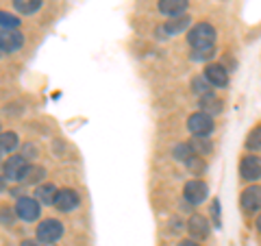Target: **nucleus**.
Wrapping results in <instances>:
<instances>
[{
	"mask_svg": "<svg viewBox=\"0 0 261 246\" xmlns=\"http://www.w3.org/2000/svg\"><path fill=\"white\" fill-rule=\"evenodd\" d=\"M187 42L194 51H209L216 44V29L207 22H200L187 33Z\"/></svg>",
	"mask_w": 261,
	"mask_h": 246,
	"instance_id": "1",
	"label": "nucleus"
},
{
	"mask_svg": "<svg viewBox=\"0 0 261 246\" xmlns=\"http://www.w3.org/2000/svg\"><path fill=\"white\" fill-rule=\"evenodd\" d=\"M211 209H214V216H216L218 227H220V201H214V203H211Z\"/></svg>",
	"mask_w": 261,
	"mask_h": 246,
	"instance_id": "27",
	"label": "nucleus"
},
{
	"mask_svg": "<svg viewBox=\"0 0 261 246\" xmlns=\"http://www.w3.org/2000/svg\"><path fill=\"white\" fill-rule=\"evenodd\" d=\"M194 155H196V153H194V149H192L190 144H178L176 149H174V157H176L178 161H185V163H187V161L194 157Z\"/></svg>",
	"mask_w": 261,
	"mask_h": 246,
	"instance_id": "21",
	"label": "nucleus"
},
{
	"mask_svg": "<svg viewBox=\"0 0 261 246\" xmlns=\"http://www.w3.org/2000/svg\"><path fill=\"white\" fill-rule=\"evenodd\" d=\"M242 209L244 211H257L261 209V185H252V187H246L242 192Z\"/></svg>",
	"mask_w": 261,
	"mask_h": 246,
	"instance_id": "10",
	"label": "nucleus"
},
{
	"mask_svg": "<svg viewBox=\"0 0 261 246\" xmlns=\"http://www.w3.org/2000/svg\"><path fill=\"white\" fill-rule=\"evenodd\" d=\"M211 55H214V48H209V51H196L194 59H209Z\"/></svg>",
	"mask_w": 261,
	"mask_h": 246,
	"instance_id": "26",
	"label": "nucleus"
},
{
	"mask_svg": "<svg viewBox=\"0 0 261 246\" xmlns=\"http://www.w3.org/2000/svg\"><path fill=\"white\" fill-rule=\"evenodd\" d=\"M13 218H15V211H11L9 207H0V223L7 225V227H11Z\"/></svg>",
	"mask_w": 261,
	"mask_h": 246,
	"instance_id": "24",
	"label": "nucleus"
},
{
	"mask_svg": "<svg viewBox=\"0 0 261 246\" xmlns=\"http://www.w3.org/2000/svg\"><path fill=\"white\" fill-rule=\"evenodd\" d=\"M5 187H7V179L0 177V192H5Z\"/></svg>",
	"mask_w": 261,
	"mask_h": 246,
	"instance_id": "30",
	"label": "nucleus"
},
{
	"mask_svg": "<svg viewBox=\"0 0 261 246\" xmlns=\"http://www.w3.org/2000/svg\"><path fill=\"white\" fill-rule=\"evenodd\" d=\"M24 46V35L18 29H3L0 31V53H15Z\"/></svg>",
	"mask_w": 261,
	"mask_h": 246,
	"instance_id": "5",
	"label": "nucleus"
},
{
	"mask_svg": "<svg viewBox=\"0 0 261 246\" xmlns=\"http://www.w3.org/2000/svg\"><path fill=\"white\" fill-rule=\"evenodd\" d=\"M18 144H20V139H18V135H15L13 131H9V133H0V155L15 151V146Z\"/></svg>",
	"mask_w": 261,
	"mask_h": 246,
	"instance_id": "19",
	"label": "nucleus"
},
{
	"mask_svg": "<svg viewBox=\"0 0 261 246\" xmlns=\"http://www.w3.org/2000/svg\"><path fill=\"white\" fill-rule=\"evenodd\" d=\"M79 203H81V199H79V194L74 192V190H70V187H65V190H57V196H55V207L59 209V211H74L76 207H79Z\"/></svg>",
	"mask_w": 261,
	"mask_h": 246,
	"instance_id": "7",
	"label": "nucleus"
},
{
	"mask_svg": "<svg viewBox=\"0 0 261 246\" xmlns=\"http://www.w3.org/2000/svg\"><path fill=\"white\" fill-rule=\"evenodd\" d=\"M48 246H53V244H48Z\"/></svg>",
	"mask_w": 261,
	"mask_h": 246,
	"instance_id": "32",
	"label": "nucleus"
},
{
	"mask_svg": "<svg viewBox=\"0 0 261 246\" xmlns=\"http://www.w3.org/2000/svg\"><path fill=\"white\" fill-rule=\"evenodd\" d=\"M200 111L209 113V116H211V113H220V111H222V103H220L214 94L207 92V94L200 96Z\"/></svg>",
	"mask_w": 261,
	"mask_h": 246,
	"instance_id": "16",
	"label": "nucleus"
},
{
	"mask_svg": "<svg viewBox=\"0 0 261 246\" xmlns=\"http://www.w3.org/2000/svg\"><path fill=\"white\" fill-rule=\"evenodd\" d=\"M205 79L209 81L211 87H226V85H228V75H226V70L222 68V65H218V63L207 65Z\"/></svg>",
	"mask_w": 261,
	"mask_h": 246,
	"instance_id": "11",
	"label": "nucleus"
},
{
	"mask_svg": "<svg viewBox=\"0 0 261 246\" xmlns=\"http://www.w3.org/2000/svg\"><path fill=\"white\" fill-rule=\"evenodd\" d=\"M187 129H190L192 135H196V137H207L211 131H214V118L205 111L192 113L190 120H187Z\"/></svg>",
	"mask_w": 261,
	"mask_h": 246,
	"instance_id": "3",
	"label": "nucleus"
},
{
	"mask_svg": "<svg viewBox=\"0 0 261 246\" xmlns=\"http://www.w3.org/2000/svg\"><path fill=\"white\" fill-rule=\"evenodd\" d=\"M13 7L22 15H33L42 7V0H13Z\"/></svg>",
	"mask_w": 261,
	"mask_h": 246,
	"instance_id": "18",
	"label": "nucleus"
},
{
	"mask_svg": "<svg viewBox=\"0 0 261 246\" xmlns=\"http://www.w3.org/2000/svg\"><path fill=\"white\" fill-rule=\"evenodd\" d=\"M192 85H194V92H198V94H207L209 92V81L207 79H200V77H196L194 81H192Z\"/></svg>",
	"mask_w": 261,
	"mask_h": 246,
	"instance_id": "25",
	"label": "nucleus"
},
{
	"mask_svg": "<svg viewBox=\"0 0 261 246\" xmlns=\"http://www.w3.org/2000/svg\"><path fill=\"white\" fill-rule=\"evenodd\" d=\"M44 177H46V170L42 166H27V170H24V175L20 177V181L22 183H39V181H44Z\"/></svg>",
	"mask_w": 261,
	"mask_h": 246,
	"instance_id": "17",
	"label": "nucleus"
},
{
	"mask_svg": "<svg viewBox=\"0 0 261 246\" xmlns=\"http://www.w3.org/2000/svg\"><path fill=\"white\" fill-rule=\"evenodd\" d=\"M240 175H242V179H246V181H257V179H261V157H255V155L244 157L240 163Z\"/></svg>",
	"mask_w": 261,
	"mask_h": 246,
	"instance_id": "9",
	"label": "nucleus"
},
{
	"mask_svg": "<svg viewBox=\"0 0 261 246\" xmlns=\"http://www.w3.org/2000/svg\"><path fill=\"white\" fill-rule=\"evenodd\" d=\"M61 235H63V225L55 218H48L37 227V242L42 244H55Z\"/></svg>",
	"mask_w": 261,
	"mask_h": 246,
	"instance_id": "4",
	"label": "nucleus"
},
{
	"mask_svg": "<svg viewBox=\"0 0 261 246\" xmlns=\"http://www.w3.org/2000/svg\"><path fill=\"white\" fill-rule=\"evenodd\" d=\"M246 146L250 151H261V127H257L255 131H250Z\"/></svg>",
	"mask_w": 261,
	"mask_h": 246,
	"instance_id": "23",
	"label": "nucleus"
},
{
	"mask_svg": "<svg viewBox=\"0 0 261 246\" xmlns=\"http://www.w3.org/2000/svg\"><path fill=\"white\" fill-rule=\"evenodd\" d=\"M257 231H259V233H261V216H259V218H257Z\"/></svg>",
	"mask_w": 261,
	"mask_h": 246,
	"instance_id": "31",
	"label": "nucleus"
},
{
	"mask_svg": "<svg viewBox=\"0 0 261 246\" xmlns=\"http://www.w3.org/2000/svg\"><path fill=\"white\" fill-rule=\"evenodd\" d=\"M20 246H39V244H37L35 240H24V242H22Z\"/></svg>",
	"mask_w": 261,
	"mask_h": 246,
	"instance_id": "28",
	"label": "nucleus"
},
{
	"mask_svg": "<svg viewBox=\"0 0 261 246\" xmlns=\"http://www.w3.org/2000/svg\"><path fill=\"white\" fill-rule=\"evenodd\" d=\"M192 18L187 13H181V15H172V20L166 22V27L161 31H166V35H178V33H183L187 27H190Z\"/></svg>",
	"mask_w": 261,
	"mask_h": 246,
	"instance_id": "12",
	"label": "nucleus"
},
{
	"mask_svg": "<svg viewBox=\"0 0 261 246\" xmlns=\"http://www.w3.org/2000/svg\"><path fill=\"white\" fill-rule=\"evenodd\" d=\"M0 27L3 29H18L20 27V18L7 13V11H0Z\"/></svg>",
	"mask_w": 261,
	"mask_h": 246,
	"instance_id": "22",
	"label": "nucleus"
},
{
	"mask_svg": "<svg viewBox=\"0 0 261 246\" xmlns=\"http://www.w3.org/2000/svg\"><path fill=\"white\" fill-rule=\"evenodd\" d=\"M0 55H3V53H0Z\"/></svg>",
	"mask_w": 261,
	"mask_h": 246,
	"instance_id": "33",
	"label": "nucleus"
},
{
	"mask_svg": "<svg viewBox=\"0 0 261 246\" xmlns=\"http://www.w3.org/2000/svg\"><path fill=\"white\" fill-rule=\"evenodd\" d=\"M55 196H57V187L53 183H46V185H39L35 190V199L39 205H53L55 203Z\"/></svg>",
	"mask_w": 261,
	"mask_h": 246,
	"instance_id": "15",
	"label": "nucleus"
},
{
	"mask_svg": "<svg viewBox=\"0 0 261 246\" xmlns=\"http://www.w3.org/2000/svg\"><path fill=\"white\" fill-rule=\"evenodd\" d=\"M207 194H209V187L205 181H200V179H194V181H190L185 185V201L190 203V205H200L202 201L207 199Z\"/></svg>",
	"mask_w": 261,
	"mask_h": 246,
	"instance_id": "6",
	"label": "nucleus"
},
{
	"mask_svg": "<svg viewBox=\"0 0 261 246\" xmlns=\"http://www.w3.org/2000/svg\"><path fill=\"white\" fill-rule=\"evenodd\" d=\"M187 231H190L194 237H198V240H205V237L209 235V223H207V218H202V216H192L190 218V223H187Z\"/></svg>",
	"mask_w": 261,
	"mask_h": 246,
	"instance_id": "13",
	"label": "nucleus"
},
{
	"mask_svg": "<svg viewBox=\"0 0 261 246\" xmlns=\"http://www.w3.org/2000/svg\"><path fill=\"white\" fill-rule=\"evenodd\" d=\"M187 0H159V11L163 15H181L187 11Z\"/></svg>",
	"mask_w": 261,
	"mask_h": 246,
	"instance_id": "14",
	"label": "nucleus"
},
{
	"mask_svg": "<svg viewBox=\"0 0 261 246\" xmlns=\"http://www.w3.org/2000/svg\"><path fill=\"white\" fill-rule=\"evenodd\" d=\"M178 246H198V244H196V242H192V240H183V242L178 244Z\"/></svg>",
	"mask_w": 261,
	"mask_h": 246,
	"instance_id": "29",
	"label": "nucleus"
},
{
	"mask_svg": "<svg viewBox=\"0 0 261 246\" xmlns=\"http://www.w3.org/2000/svg\"><path fill=\"white\" fill-rule=\"evenodd\" d=\"M27 157H22V155H13L5 161V179H9V181H20V177L24 175V170H27Z\"/></svg>",
	"mask_w": 261,
	"mask_h": 246,
	"instance_id": "8",
	"label": "nucleus"
},
{
	"mask_svg": "<svg viewBox=\"0 0 261 246\" xmlns=\"http://www.w3.org/2000/svg\"><path fill=\"white\" fill-rule=\"evenodd\" d=\"M15 218L24 220V223H33V220H37L39 214H42V207H39L37 199H29V196H22V199L15 203Z\"/></svg>",
	"mask_w": 261,
	"mask_h": 246,
	"instance_id": "2",
	"label": "nucleus"
},
{
	"mask_svg": "<svg viewBox=\"0 0 261 246\" xmlns=\"http://www.w3.org/2000/svg\"><path fill=\"white\" fill-rule=\"evenodd\" d=\"M190 146L194 149V153L198 155V157H205V155L211 153V144H209V139H205V137H196V135H194V139L190 142Z\"/></svg>",
	"mask_w": 261,
	"mask_h": 246,
	"instance_id": "20",
	"label": "nucleus"
}]
</instances>
